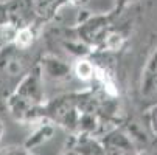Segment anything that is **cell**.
I'll list each match as a JSON object with an SVG mask.
<instances>
[{
  "label": "cell",
  "instance_id": "cell-1",
  "mask_svg": "<svg viewBox=\"0 0 157 155\" xmlns=\"http://www.w3.org/2000/svg\"><path fill=\"white\" fill-rule=\"evenodd\" d=\"M76 73L81 79H89L92 75H94V67L87 61H81L76 67Z\"/></svg>",
  "mask_w": 157,
  "mask_h": 155
},
{
  "label": "cell",
  "instance_id": "cell-2",
  "mask_svg": "<svg viewBox=\"0 0 157 155\" xmlns=\"http://www.w3.org/2000/svg\"><path fill=\"white\" fill-rule=\"evenodd\" d=\"M30 42H31V33H30L28 30H22V31L17 34V45L27 47Z\"/></svg>",
  "mask_w": 157,
  "mask_h": 155
},
{
  "label": "cell",
  "instance_id": "cell-3",
  "mask_svg": "<svg viewBox=\"0 0 157 155\" xmlns=\"http://www.w3.org/2000/svg\"><path fill=\"white\" fill-rule=\"evenodd\" d=\"M97 72H98V73H100V75H98V76H100V78H101V79H103V82H104V84H106V78H104V73H103V72H101V70H97ZM112 87H114V85H112V84H110V82H107V88H109V92H110V93H115V90H114V88H112Z\"/></svg>",
  "mask_w": 157,
  "mask_h": 155
}]
</instances>
